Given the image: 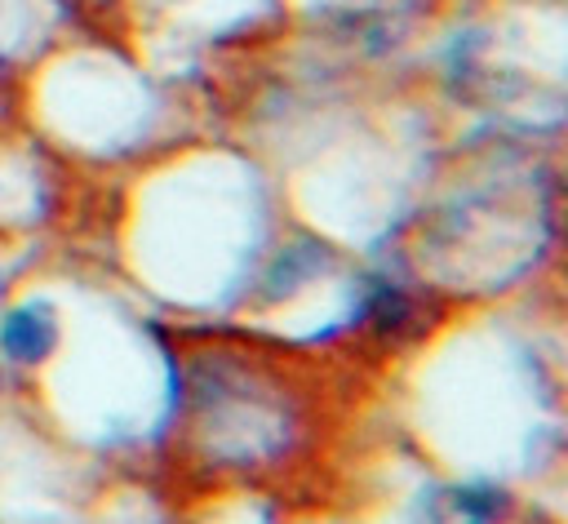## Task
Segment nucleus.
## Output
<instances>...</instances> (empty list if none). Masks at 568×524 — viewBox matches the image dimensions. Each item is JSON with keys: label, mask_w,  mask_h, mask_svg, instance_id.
Here are the masks:
<instances>
[{"label": "nucleus", "mask_w": 568, "mask_h": 524, "mask_svg": "<svg viewBox=\"0 0 568 524\" xmlns=\"http://www.w3.org/2000/svg\"><path fill=\"white\" fill-rule=\"evenodd\" d=\"M58 346V320L49 302H18L0 320V351L13 364H40Z\"/></svg>", "instance_id": "nucleus-1"}, {"label": "nucleus", "mask_w": 568, "mask_h": 524, "mask_svg": "<svg viewBox=\"0 0 568 524\" xmlns=\"http://www.w3.org/2000/svg\"><path fill=\"white\" fill-rule=\"evenodd\" d=\"M4 71H9V58H4V53H0V80H4Z\"/></svg>", "instance_id": "nucleus-2"}]
</instances>
